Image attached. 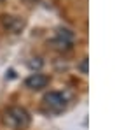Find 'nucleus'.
Wrapping results in <instances>:
<instances>
[{
	"label": "nucleus",
	"mask_w": 131,
	"mask_h": 130,
	"mask_svg": "<svg viewBox=\"0 0 131 130\" xmlns=\"http://www.w3.org/2000/svg\"><path fill=\"white\" fill-rule=\"evenodd\" d=\"M30 112L25 109V107H19V106H12L4 112V123L10 127L14 130H25L28 128L30 125Z\"/></svg>",
	"instance_id": "1"
},
{
	"label": "nucleus",
	"mask_w": 131,
	"mask_h": 130,
	"mask_svg": "<svg viewBox=\"0 0 131 130\" xmlns=\"http://www.w3.org/2000/svg\"><path fill=\"white\" fill-rule=\"evenodd\" d=\"M42 102H44V109L47 112H52V114H58V112L67 109V99L60 91H49Z\"/></svg>",
	"instance_id": "2"
},
{
	"label": "nucleus",
	"mask_w": 131,
	"mask_h": 130,
	"mask_svg": "<svg viewBox=\"0 0 131 130\" xmlns=\"http://www.w3.org/2000/svg\"><path fill=\"white\" fill-rule=\"evenodd\" d=\"M52 44H54L56 49L68 51L72 48V44H73V33L70 30H67V28H61V30H58L56 37L52 40Z\"/></svg>",
	"instance_id": "3"
},
{
	"label": "nucleus",
	"mask_w": 131,
	"mask_h": 130,
	"mask_svg": "<svg viewBox=\"0 0 131 130\" xmlns=\"http://www.w3.org/2000/svg\"><path fill=\"white\" fill-rule=\"evenodd\" d=\"M47 83H49V77L40 74V72H35V74L28 76L26 81H25L26 88H30V90H42V88L47 86Z\"/></svg>",
	"instance_id": "4"
},
{
	"label": "nucleus",
	"mask_w": 131,
	"mask_h": 130,
	"mask_svg": "<svg viewBox=\"0 0 131 130\" xmlns=\"http://www.w3.org/2000/svg\"><path fill=\"white\" fill-rule=\"evenodd\" d=\"M2 23L9 32H14V33L21 32V28L25 27V21L18 16H2Z\"/></svg>",
	"instance_id": "5"
},
{
	"label": "nucleus",
	"mask_w": 131,
	"mask_h": 130,
	"mask_svg": "<svg viewBox=\"0 0 131 130\" xmlns=\"http://www.w3.org/2000/svg\"><path fill=\"white\" fill-rule=\"evenodd\" d=\"M81 69H82V72H84V74L88 72V58H84V60H82V65H81Z\"/></svg>",
	"instance_id": "6"
}]
</instances>
